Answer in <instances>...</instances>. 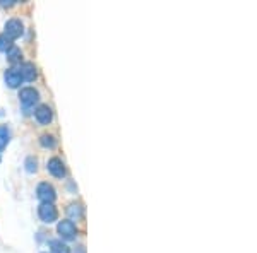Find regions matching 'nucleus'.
Returning <instances> with one entry per match:
<instances>
[{"label": "nucleus", "instance_id": "1", "mask_svg": "<svg viewBox=\"0 0 257 253\" xmlns=\"http://www.w3.org/2000/svg\"><path fill=\"white\" fill-rule=\"evenodd\" d=\"M19 101L24 110H30L40 101V93L35 88H23L19 91Z\"/></svg>", "mask_w": 257, "mask_h": 253}, {"label": "nucleus", "instance_id": "2", "mask_svg": "<svg viewBox=\"0 0 257 253\" xmlns=\"http://www.w3.org/2000/svg\"><path fill=\"white\" fill-rule=\"evenodd\" d=\"M36 197L41 200V204H53V200L57 198L55 188L47 181H43V183L36 186Z\"/></svg>", "mask_w": 257, "mask_h": 253}, {"label": "nucleus", "instance_id": "3", "mask_svg": "<svg viewBox=\"0 0 257 253\" xmlns=\"http://www.w3.org/2000/svg\"><path fill=\"white\" fill-rule=\"evenodd\" d=\"M38 215H40V219L45 224H52V222L57 221L59 212H57V209H55V205H53V204H41L38 207Z\"/></svg>", "mask_w": 257, "mask_h": 253}, {"label": "nucleus", "instance_id": "4", "mask_svg": "<svg viewBox=\"0 0 257 253\" xmlns=\"http://www.w3.org/2000/svg\"><path fill=\"white\" fill-rule=\"evenodd\" d=\"M57 231H59L60 238H64V239H76V236H77L76 224H74L72 221H69V219L60 221L59 226H57Z\"/></svg>", "mask_w": 257, "mask_h": 253}, {"label": "nucleus", "instance_id": "5", "mask_svg": "<svg viewBox=\"0 0 257 253\" xmlns=\"http://www.w3.org/2000/svg\"><path fill=\"white\" fill-rule=\"evenodd\" d=\"M23 31H24V26H23V23H21V19L14 18L6 23V33H4V35L12 41V40L19 38V36L23 35Z\"/></svg>", "mask_w": 257, "mask_h": 253}, {"label": "nucleus", "instance_id": "6", "mask_svg": "<svg viewBox=\"0 0 257 253\" xmlns=\"http://www.w3.org/2000/svg\"><path fill=\"white\" fill-rule=\"evenodd\" d=\"M47 169L50 171V175H53L55 178H64L67 175V168H65L64 161L60 157H52L47 163Z\"/></svg>", "mask_w": 257, "mask_h": 253}, {"label": "nucleus", "instance_id": "7", "mask_svg": "<svg viewBox=\"0 0 257 253\" xmlns=\"http://www.w3.org/2000/svg\"><path fill=\"white\" fill-rule=\"evenodd\" d=\"M35 118H36V122L41 123V125H48V123L53 120L52 108H50L48 105H40L35 111Z\"/></svg>", "mask_w": 257, "mask_h": 253}, {"label": "nucleus", "instance_id": "8", "mask_svg": "<svg viewBox=\"0 0 257 253\" xmlns=\"http://www.w3.org/2000/svg\"><path fill=\"white\" fill-rule=\"evenodd\" d=\"M4 79H6L7 86H9V88H12V89L19 88L21 82H23V76H21L19 69H9V70H6V74H4Z\"/></svg>", "mask_w": 257, "mask_h": 253}, {"label": "nucleus", "instance_id": "9", "mask_svg": "<svg viewBox=\"0 0 257 253\" xmlns=\"http://www.w3.org/2000/svg\"><path fill=\"white\" fill-rule=\"evenodd\" d=\"M19 72H21V76H23V81H30V82H31V81H35L36 76H38L35 64H31V62H26V64L21 65Z\"/></svg>", "mask_w": 257, "mask_h": 253}, {"label": "nucleus", "instance_id": "10", "mask_svg": "<svg viewBox=\"0 0 257 253\" xmlns=\"http://www.w3.org/2000/svg\"><path fill=\"white\" fill-rule=\"evenodd\" d=\"M69 221H81L82 215H84V207L81 204H70L67 207Z\"/></svg>", "mask_w": 257, "mask_h": 253}, {"label": "nucleus", "instance_id": "11", "mask_svg": "<svg viewBox=\"0 0 257 253\" xmlns=\"http://www.w3.org/2000/svg\"><path fill=\"white\" fill-rule=\"evenodd\" d=\"M50 253H70V248L62 239H50Z\"/></svg>", "mask_w": 257, "mask_h": 253}, {"label": "nucleus", "instance_id": "12", "mask_svg": "<svg viewBox=\"0 0 257 253\" xmlns=\"http://www.w3.org/2000/svg\"><path fill=\"white\" fill-rule=\"evenodd\" d=\"M11 140V128L7 125H0V151L7 147Z\"/></svg>", "mask_w": 257, "mask_h": 253}, {"label": "nucleus", "instance_id": "13", "mask_svg": "<svg viewBox=\"0 0 257 253\" xmlns=\"http://www.w3.org/2000/svg\"><path fill=\"white\" fill-rule=\"evenodd\" d=\"M6 55H7V60L9 62H19L21 60V50L12 45V47L6 52Z\"/></svg>", "mask_w": 257, "mask_h": 253}, {"label": "nucleus", "instance_id": "14", "mask_svg": "<svg viewBox=\"0 0 257 253\" xmlns=\"http://www.w3.org/2000/svg\"><path fill=\"white\" fill-rule=\"evenodd\" d=\"M40 142H41V146H43V147H48V149H53V147L57 146L55 137H53V135H48V134L41 135V137H40Z\"/></svg>", "mask_w": 257, "mask_h": 253}, {"label": "nucleus", "instance_id": "15", "mask_svg": "<svg viewBox=\"0 0 257 253\" xmlns=\"http://www.w3.org/2000/svg\"><path fill=\"white\" fill-rule=\"evenodd\" d=\"M24 166H26V171L28 173H35L36 169H38V161H36V157H26V163H24Z\"/></svg>", "mask_w": 257, "mask_h": 253}, {"label": "nucleus", "instance_id": "16", "mask_svg": "<svg viewBox=\"0 0 257 253\" xmlns=\"http://www.w3.org/2000/svg\"><path fill=\"white\" fill-rule=\"evenodd\" d=\"M12 47V41L6 35H0V52H7Z\"/></svg>", "mask_w": 257, "mask_h": 253}, {"label": "nucleus", "instance_id": "17", "mask_svg": "<svg viewBox=\"0 0 257 253\" xmlns=\"http://www.w3.org/2000/svg\"><path fill=\"white\" fill-rule=\"evenodd\" d=\"M12 4H14V2H12V0H0V6H4V7H11L12 6Z\"/></svg>", "mask_w": 257, "mask_h": 253}, {"label": "nucleus", "instance_id": "18", "mask_svg": "<svg viewBox=\"0 0 257 253\" xmlns=\"http://www.w3.org/2000/svg\"><path fill=\"white\" fill-rule=\"evenodd\" d=\"M74 253H86V248L82 246V244H79V246H77L76 250H74Z\"/></svg>", "mask_w": 257, "mask_h": 253}, {"label": "nucleus", "instance_id": "19", "mask_svg": "<svg viewBox=\"0 0 257 253\" xmlns=\"http://www.w3.org/2000/svg\"><path fill=\"white\" fill-rule=\"evenodd\" d=\"M0 161H2V154H0Z\"/></svg>", "mask_w": 257, "mask_h": 253}, {"label": "nucleus", "instance_id": "20", "mask_svg": "<svg viewBox=\"0 0 257 253\" xmlns=\"http://www.w3.org/2000/svg\"><path fill=\"white\" fill-rule=\"evenodd\" d=\"M41 253H48V251H41Z\"/></svg>", "mask_w": 257, "mask_h": 253}]
</instances>
